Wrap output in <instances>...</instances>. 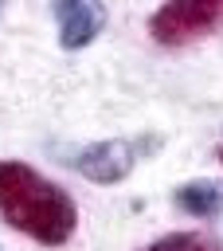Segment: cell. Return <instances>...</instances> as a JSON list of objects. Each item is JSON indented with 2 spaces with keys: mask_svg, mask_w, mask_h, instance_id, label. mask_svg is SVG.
I'll use <instances>...</instances> for the list:
<instances>
[{
  "mask_svg": "<svg viewBox=\"0 0 223 251\" xmlns=\"http://www.w3.org/2000/svg\"><path fill=\"white\" fill-rule=\"evenodd\" d=\"M0 220L43 247H63L78 227L70 192L23 161H0Z\"/></svg>",
  "mask_w": 223,
  "mask_h": 251,
  "instance_id": "6da1fadb",
  "label": "cell"
},
{
  "mask_svg": "<svg viewBox=\"0 0 223 251\" xmlns=\"http://www.w3.org/2000/svg\"><path fill=\"white\" fill-rule=\"evenodd\" d=\"M223 27V0H168L149 16V35L164 47H188Z\"/></svg>",
  "mask_w": 223,
  "mask_h": 251,
  "instance_id": "7a4b0ae2",
  "label": "cell"
},
{
  "mask_svg": "<svg viewBox=\"0 0 223 251\" xmlns=\"http://www.w3.org/2000/svg\"><path fill=\"white\" fill-rule=\"evenodd\" d=\"M149 145H153V137H145V141H121V137H113V141H98V145L78 149L70 157V165L78 169V176H86L94 184H117V180H125L133 173L141 149H149Z\"/></svg>",
  "mask_w": 223,
  "mask_h": 251,
  "instance_id": "3957f363",
  "label": "cell"
},
{
  "mask_svg": "<svg viewBox=\"0 0 223 251\" xmlns=\"http://www.w3.org/2000/svg\"><path fill=\"white\" fill-rule=\"evenodd\" d=\"M51 16H55L63 51L90 47L106 27V4L102 0H51Z\"/></svg>",
  "mask_w": 223,
  "mask_h": 251,
  "instance_id": "277c9868",
  "label": "cell"
},
{
  "mask_svg": "<svg viewBox=\"0 0 223 251\" xmlns=\"http://www.w3.org/2000/svg\"><path fill=\"white\" fill-rule=\"evenodd\" d=\"M176 208L188 212V216H196V220H207V216H219L223 192L211 180H192V184H180L176 188Z\"/></svg>",
  "mask_w": 223,
  "mask_h": 251,
  "instance_id": "5b68a950",
  "label": "cell"
},
{
  "mask_svg": "<svg viewBox=\"0 0 223 251\" xmlns=\"http://www.w3.org/2000/svg\"><path fill=\"white\" fill-rule=\"evenodd\" d=\"M141 251H223V247H219L215 239L200 235V231H168V235L145 243Z\"/></svg>",
  "mask_w": 223,
  "mask_h": 251,
  "instance_id": "8992f818",
  "label": "cell"
},
{
  "mask_svg": "<svg viewBox=\"0 0 223 251\" xmlns=\"http://www.w3.org/2000/svg\"><path fill=\"white\" fill-rule=\"evenodd\" d=\"M219 161H223V145H219Z\"/></svg>",
  "mask_w": 223,
  "mask_h": 251,
  "instance_id": "52a82bcc",
  "label": "cell"
},
{
  "mask_svg": "<svg viewBox=\"0 0 223 251\" xmlns=\"http://www.w3.org/2000/svg\"><path fill=\"white\" fill-rule=\"evenodd\" d=\"M0 12H4V0H0Z\"/></svg>",
  "mask_w": 223,
  "mask_h": 251,
  "instance_id": "ba28073f",
  "label": "cell"
}]
</instances>
